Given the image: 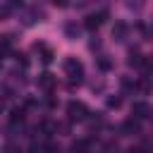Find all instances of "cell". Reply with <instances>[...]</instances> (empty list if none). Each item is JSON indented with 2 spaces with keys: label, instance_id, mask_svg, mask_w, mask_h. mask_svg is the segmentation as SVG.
<instances>
[{
  "label": "cell",
  "instance_id": "3",
  "mask_svg": "<svg viewBox=\"0 0 153 153\" xmlns=\"http://www.w3.org/2000/svg\"><path fill=\"white\" fill-rule=\"evenodd\" d=\"M86 24L93 29V26H98V24H100V17H88V22H86Z\"/></svg>",
  "mask_w": 153,
  "mask_h": 153
},
{
  "label": "cell",
  "instance_id": "1",
  "mask_svg": "<svg viewBox=\"0 0 153 153\" xmlns=\"http://www.w3.org/2000/svg\"><path fill=\"white\" fill-rule=\"evenodd\" d=\"M84 105L81 103H69V117H84Z\"/></svg>",
  "mask_w": 153,
  "mask_h": 153
},
{
  "label": "cell",
  "instance_id": "4",
  "mask_svg": "<svg viewBox=\"0 0 153 153\" xmlns=\"http://www.w3.org/2000/svg\"><path fill=\"white\" fill-rule=\"evenodd\" d=\"M14 151H17V148H14V146H10V143H7V146H5V153H14Z\"/></svg>",
  "mask_w": 153,
  "mask_h": 153
},
{
  "label": "cell",
  "instance_id": "2",
  "mask_svg": "<svg viewBox=\"0 0 153 153\" xmlns=\"http://www.w3.org/2000/svg\"><path fill=\"white\" fill-rule=\"evenodd\" d=\"M41 86H53V79H50V74H43V79H41Z\"/></svg>",
  "mask_w": 153,
  "mask_h": 153
}]
</instances>
